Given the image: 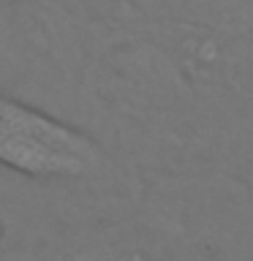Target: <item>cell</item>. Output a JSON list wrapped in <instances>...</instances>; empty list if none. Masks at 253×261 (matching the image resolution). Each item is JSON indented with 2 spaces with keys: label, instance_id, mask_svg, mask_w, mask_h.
<instances>
[{
  "label": "cell",
  "instance_id": "1",
  "mask_svg": "<svg viewBox=\"0 0 253 261\" xmlns=\"http://www.w3.org/2000/svg\"><path fill=\"white\" fill-rule=\"evenodd\" d=\"M0 166L28 179L73 182L98 174L106 155L85 130L0 95Z\"/></svg>",
  "mask_w": 253,
  "mask_h": 261
}]
</instances>
